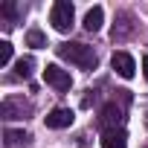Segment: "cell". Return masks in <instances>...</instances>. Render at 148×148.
Here are the masks:
<instances>
[{"label":"cell","mask_w":148,"mask_h":148,"mask_svg":"<svg viewBox=\"0 0 148 148\" xmlns=\"http://www.w3.org/2000/svg\"><path fill=\"white\" fill-rule=\"evenodd\" d=\"M58 55L67 58L70 64L82 67V70H96V61H99L96 52H93V47H87V44H61Z\"/></svg>","instance_id":"1"},{"label":"cell","mask_w":148,"mask_h":148,"mask_svg":"<svg viewBox=\"0 0 148 148\" xmlns=\"http://www.w3.org/2000/svg\"><path fill=\"white\" fill-rule=\"evenodd\" d=\"M49 21H52V26L58 32H70L73 29V3L70 0H58L52 6V12H49Z\"/></svg>","instance_id":"2"},{"label":"cell","mask_w":148,"mask_h":148,"mask_svg":"<svg viewBox=\"0 0 148 148\" xmlns=\"http://www.w3.org/2000/svg\"><path fill=\"white\" fill-rule=\"evenodd\" d=\"M44 82H47L49 87H55L58 93H64V90H70V87H73L70 73H67V70H61L58 64H47V70H44Z\"/></svg>","instance_id":"3"},{"label":"cell","mask_w":148,"mask_h":148,"mask_svg":"<svg viewBox=\"0 0 148 148\" xmlns=\"http://www.w3.org/2000/svg\"><path fill=\"white\" fill-rule=\"evenodd\" d=\"M29 110H32V108H29L23 99H18V96H6L3 105H0V116H3L6 122H12V119H23Z\"/></svg>","instance_id":"4"},{"label":"cell","mask_w":148,"mask_h":148,"mask_svg":"<svg viewBox=\"0 0 148 148\" xmlns=\"http://www.w3.org/2000/svg\"><path fill=\"white\" fill-rule=\"evenodd\" d=\"M119 122H122V108H119L116 102H108V105L99 110V125H102L105 131H113V128H119Z\"/></svg>","instance_id":"5"},{"label":"cell","mask_w":148,"mask_h":148,"mask_svg":"<svg viewBox=\"0 0 148 148\" xmlns=\"http://www.w3.org/2000/svg\"><path fill=\"white\" fill-rule=\"evenodd\" d=\"M110 67L116 70V76H122V79H134V73H136V64H134V58L128 52H113Z\"/></svg>","instance_id":"6"},{"label":"cell","mask_w":148,"mask_h":148,"mask_svg":"<svg viewBox=\"0 0 148 148\" xmlns=\"http://www.w3.org/2000/svg\"><path fill=\"white\" fill-rule=\"evenodd\" d=\"M73 125V110L70 108H55L47 113V128L52 131H61V128H70Z\"/></svg>","instance_id":"7"},{"label":"cell","mask_w":148,"mask_h":148,"mask_svg":"<svg viewBox=\"0 0 148 148\" xmlns=\"http://www.w3.org/2000/svg\"><path fill=\"white\" fill-rule=\"evenodd\" d=\"M102 148H128V134H125L122 128L105 131V134H102Z\"/></svg>","instance_id":"8"},{"label":"cell","mask_w":148,"mask_h":148,"mask_svg":"<svg viewBox=\"0 0 148 148\" xmlns=\"http://www.w3.org/2000/svg\"><path fill=\"white\" fill-rule=\"evenodd\" d=\"M102 23H105V12H102V6H93V9L84 15V29H87V32H99Z\"/></svg>","instance_id":"9"},{"label":"cell","mask_w":148,"mask_h":148,"mask_svg":"<svg viewBox=\"0 0 148 148\" xmlns=\"http://www.w3.org/2000/svg\"><path fill=\"white\" fill-rule=\"evenodd\" d=\"M3 139H6V148H18V145H26L29 134H26V131H12V128H6V131H3Z\"/></svg>","instance_id":"10"},{"label":"cell","mask_w":148,"mask_h":148,"mask_svg":"<svg viewBox=\"0 0 148 148\" xmlns=\"http://www.w3.org/2000/svg\"><path fill=\"white\" fill-rule=\"evenodd\" d=\"M134 32V23H131V15H119V26H113V41H122Z\"/></svg>","instance_id":"11"},{"label":"cell","mask_w":148,"mask_h":148,"mask_svg":"<svg viewBox=\"0 0 148 148\" xmlns=\"http://www.w3.org/2000/svg\"><path fill=\"white\" fill-rule=\"evenodd\" d=\"M32 67H35V61H32L29 55H26V58H18V61H15V76H18V79H29V76H32Z\"/></svg>","instance_id":"12"},{"label":"cell","mask_w":148,"mask_h":148,"mask_svg":"<svg viewBox=\"0 0 148 148\" xmlns=\"http://www.w3.org/2000/svg\"><path fill=\"white\" fill-rule=\"evenodd\" d=\"M26 44L35 47V49H41V47H47V38H44L41 29H29V32H26Z\"/></svg>","instance_id":"13"},{"label":"cell","mask_w":148,"mask_h":148,"mask_svg":"<svg viewBox=\"0 0 148 148\" xmlns=\"http://www.w3.org/2000/svg\"><path fill=\"white\" fill-rule=\"evenodd\" d=\"M0 12L6 15V21H9V23H15V21H18V3H15V0H6V3L0 6Z\"/></svg>","instance_id":"14"},{"label":"cell","mask_w":148,"mask_h":148,"mask_svg":"<svg viewBox=\"0 0 148 148\" xmlns=\"http://www.w3.org/2000/svg\"><path fill=\"white\" fill-rule=\"evenodd\" d=\"M12 61V44L9 41H0V67H6Z\"/></svg>","instance_id":"15"},{"label":"cell","mask_w":148,"mask_h":148,"mask_svg":"<svg viewBox=\"0 0 148 148\" xmlns=\"http://www.w3.org/2000/svg\"><path fill=\"white\" fill-rule=\"evenodd\" d=\"M142 73H145V79H148V55L142 58Z\"/></svg>","instance_id":"16"}]
</instances>
